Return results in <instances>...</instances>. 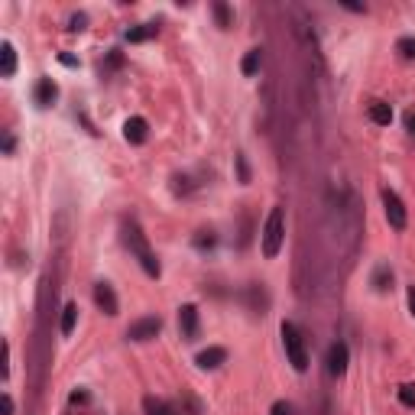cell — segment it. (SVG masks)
<instances>
[{"instance_id":"1","label":"cell","mask_w":415,"mask_h":415,"mask_svg":"<svg viewBox=\"0 0 415 415\" xmlns=\"http://www.w3.org/2000/svg\"><path fill=\"white\" fill-rule=\"evenodd\" d=\"M123 244L130 247V253H134L136 260H140V266H143V273H147L149 279H159L162 276V266H159V260L156 253H153V247H149L147 240V234H143V227L136 224L134 218H127L123 221Z\"/></svg>"},{"instance_id":"2","label":"cell","mask_w":415,"mask_h":415,"mask_svg":"<svg viewBox=\"0 0 415 415\" xmlns=\"http://www.w3.org/2000/svg\"><path fill=\"white\" fill-rule=\"evenodd\" d=\"M282 240H286V211L282 208H273L266 218V227H263V257L266 260L279 257Z\"/></svg>"},{"instance_id":"3","label":"cell","mask_w":415,"mask_h":415,"mask_svg":"<svg viewBox=\"0 0 415 415\" xmlns=\"http://www.w3.org/2000/svg\"><path fill=\"white\" fill-rule=\"evenodd\" d=\"M282 344H286V357H289V364L299 370V373H305L308 370V351H305V341H302V334L295 328L292 321H282Z\"/></svg>"},{"instance_id":"4","label":"cell","mask_w":415,"mask_h":415,"mask_svg":"<svg viewBox=\"0 0 415 415\" xmlns=\"http://www.w3.org/2000/svg\"><path fill=\"white\" fill-rule=\"evenodd\" d=\"M379 198H383V211H386V221H390V227H392V231H405V224H409V214H405L403 198L396 195L392 188H383V192H379Z\"/></svg>"},{"instance_id":"5","label":"cell","mask_w":415,"mask_h":415,"mask_svg":"<svg viewBox=\"0 0 415 415\" xmlns=\"http://www.w3.org/2000/svg\"><path fill=\"white\" fill-rule=\"evenodd\" d=\"M159 331H162V318L149 315V318L134 321V325L127 328V338H130V341H149V338H156Z\"/></svg>"},{"instance_id":"6","label":"cell","mask_w":415,"mask_h":415,"mask_svg":"<svg viewBox=\"0 0 415 415\" xmlns=\"http://www.w3.org/2000/svg\"><path fill=\"white\" fill-rule=\"evenodd\" d=\"M347 360H351V351H347V344L344 341H334L328 347V373L334 379L344 377L347 373Z\"/></svg>"},{"instance_id":"7","label":"cell","mask_w":415,"mask_h":415,"mask_svg":"<svg viewBox=\"0 0 415 415\" xmlns=\"http://www.w3.org/2000/svg\"><path fill=\"white\" fill-rule=\"evenodd\" d=\"M95 302H98V308L110 318L121 312V302H117V292H114L110 282H98V286H95Z\"/></svg>"},{"instance_id":"8","label":"cell","mask_w":415,"mask_h":415,"mask_svg":"<svg viewBox=\"0 0 415 415\" xmlns=\"http://www.w3.org/2000/svg\"><path fill=\"white\" fill-rule=\"evenodd\" d=\"M244 302L247 308L253 312V315H266V308H269V292L260 286V282H250L244 289Z\"/></svg>"},{"instance_id":"9","label":"cell","mask_w":415,"mask_h":415,"mask_svg":"<svg viewBox=\"0 0 415 415\" xmlns=\"http://www.w3.org/2000/svg\"><path fill=\"white\" fill-rule=\"evenodd\" d=\"M179 331H182L185 341H195V338H198L201 321H198V308L195 305H182V308H179Z\"/></svg>"},{"instance_id":"10","label":"cell","mask_w":415,"mask_h":415,"mask_svg":"<svg viewBox=\"0 0 415 415\" xmlns=\"http://www.w3.org/2000/svg\"><path fill=\"white\" fill-rule=\"evenodd\" d=\"M147 136H149V123L143 117H130V121L123 123V140L127 143L140 147V143H147Z\"/></svg>"},{"instance_id":"11","label":"cell","mask_w":415,"mask_h":415,"mask_svg":"<svg viewBox=\"0 0 415 415\" xmlns=\"http://www.w3.org/2000/svg\"><path fill=\"white\" fill-rule=\"evenodd\" d=\"M55 98H59V85L52 78H39L36 88H33V101H36L39 108H49Z\"/></svg>"},{"instance_id":"12","label":"cell","mask_w":415,"mask_h":415,"mask_svg":"<svg viewBox=\"0 0 415 415\" xmlns=\"http://www.w3.org/2000/svg\"><path fill=\"white\" fill-rule=\"evenodd\" d=\"M224 360H227V351H224V347H208V351H201V354L195 357V364L201 366V370H218Z\"/></svg>"},{"instance_id":"13","label":"cell","mask_w":415,"mask_h":415,"mask_svg":"<svg viewBox=\"0 0 415 415\" xmlns=\"http://www.w3.org/2000/svg\"><path fill=\"white\" fill-rule=\"evenodd\" d=\"M143 412L147 415H182V409H175V405L166 403V399L147 396V399H143Z\"/></svg>"},{"instance_id":"14","label":"cell","mask_w":415,"mask_h":415,"mask_svg":"<svg viewBox=\"0 0 415 415\" xmlns=\"http://www.w3.org/2000/svg\"><path fill=\"white\" fill-rule=\"evenodd\" d=\"M0 75L3 78H13L16 75V49H13V42H3L0 46Z\"/></svg>"},{"instance_id":"15","label":"cell","mask_w":415,"mask_h":415,"mask_svg":"<svg viewBox=\"0 0 415 415\" xmlns=\"http://www.w3.org/2000/svg\"><path fill=\"white\" fill-rule=\"evenodd\" d=\"M366 114H370V121L379 123V127H390V121H392V108L386 101H373V104L366 108Z\"/></svg>"},{"instance_id":"16","label":"cell","mask_w":415,"mask_h":415,"mask_svg":"<svg viewBox=\"0 0 415 415\" xmlns=\"http://www.w3.org/2000/svg\"><path fill=\"white\" fill-rule=\"evenodd\" d=\"M373 289H377V292H390L392 289V269L386 266V263H379L377 269H373Z\"/></svg>"},{"instance_id":"17","label":"cell","mask_w":415,"mask_h":415,"mask_svg":"<svg viewBox=\"0 0 415 415\" xmlns=\"http://www.w3.org/2000/svg\"><path fill=\"white\" fill-rule=\"evenodd\" d=\"M156 23H143V26H134V29H127V39L130 42H147V39L156 36Z\"/></svg>"},{"instance_id":"18","label":"cell","mask_w":415,"mask_h":415,"mask_svg":"<svg viewBox=\"0 0 415 415\" xmlns=\"http://www.w3.org/2000/svg\"><path fill=\"white\" fill-rule=\"evenodd\" d=\"M75 321H78V305H75V302H68V305L62 308V325H59V331H62V334H72V331H75Z\"/></svg>"},{"instance_id":"19","label":"cell","mask_w":415,"mask_h":415,"mask_svg":"<svg viewBox=\"0 0 415 415\" xmlns=\"http://www.w3.org/2000/svg\"><path fill=\"white\" fill-rule=\"evenodd\" d=\"M260 65H263V49H250V52L244 55V62H240L244 75H257Z\"/></svg>"},{"instance_id":"20","label":"cell","mask_w":415,"mask_h":415,"mask_svg":"<svg viewBox=\"0 0 415 415\" xmlns=\"http://www.w3.org/2000/svg\"><path fill=\"white\" fill-rule=\"evenodd\" d=\"M396 52L403 55V59H415V36H403L396 42Z\"/></svg>"},{"instance_id":"21","label":"cell","mask_w":415,"mask_h":415,"mask_svg":"<svg viewBox=\"0 0 415 415\" xmlns=\"http://www.w3.org/2000/svg\"><path fill=\"white\" fill-rule=\"evenodd\" d=\"M214 16H218V23L227 29V26H234V13L227 3H214Z\"/></svg>"},{"instance_id":"22","label":"cell","mask_w":415,"mask_h":415,"mask_svg":"<svg viewBox=\"0 0 415 415\" xmlns=\"http://www.w3.org/2000/svg\"><path fill=\"white\" fill-rule=\"evenodd\" d=\"M172 188H175V195H188V192H192V188H195V185H192V179H188V175H175V179H172Z\"/></svg>"},{"instance_id":"23","label":"cell","mask_w":415,"mask_h":415,"mask_svg":"<svg viewBox=\"0 0 415 415\" xmlns=\"http://www.w3.org/2000/svg\"><path fill=\"white\" fill-rule=\"evenodd\" d=\"M399 403L415 409V386H399Z\"/></svg>"},{"instance_id":"24","label":"cell","mask_w":415,"mask_h":415,"mask_svg":"<svg viewBox=\"0 0 415 415\" xmlns=\"http://www.w3.org/2000/svg\"><path fill=\"white\" fill-rule=\"evenodd\" d=\"M214 240H218V237H214L211 231H201L195 237V247H198V250H205V247H214Z\"/></svg>"},{"instance_id":"25","label":"cell","mask_w":415,"mask_h":415,"mask_svg":"<svg viewBox=\"0 0 415 415\" xmlns=\"http://www.w3.org/2000/svg\"><path fill=\"white\" fill-rule=\"evenodd\" d=\"M237 172H240V182H250V166H247V159H244V153L237 156Z\"/></svg>"},{"instance_id":"26","label":"cell","mask_w":415,"mask_h":415,"mask_svg":"<svg viewBox=\"0 0 415 415\" xmlns=\"http://www.w3.org/2000/svg\"><path fill=\"white\" fill-rule=\"evenodd\" d=\"M269 415H292V405L286 403V399H279V403H273V409H269Z\"/></svg>"},{"instance_id":"27","label":"cell","mask_w":415,"mask_h":415,"mask_svg":"<svg viewBox=\"0 0 415 415\" xmlns=\"http://www.w3.org/2000/svg\"><path fill=\"white\" fill-rule=\"evenodd\" d=\"M121 65H123V52L114 49V52L108 55V62H104V68H121Z\"/></svg>"},{"instance_id":"28","label":"cell","mask_w":415,"mask_h":415,"mask_svg":"<svg viewBox=\"0 0 415 415\" xmlns=\"http://www.w3.org/2000/svg\"><path fill=\"white\" fill-rule=\"evenodd\" d=\"M0 415H13V399H10V392H3V396H0Z\"/></svg>"},{"instance_id":"29","label":"cell","mask_w":415,"mask_h":415,"mask_svg":"<svg viewBox=\"0 0 415 415\" xmlns=\"http://www.w3.org/2000/svg\"><path fill=\"white\" fill-rule=\"evenodd\" d=\"M85 23H88L85 13H75V16H72V26H68V29H85Z\"/></svg>"},{"instance_id":"30","label":"cell","mask_w":415,"mask_h":415,"mask_svg":"<svg viewBox=\"0 0 415 415\" xmlns=\"http://www.w3.org/2000/svg\"><path fill=\"white\" fill-rule=\"evenodd\" d=\"M405 130L415 136V110H409V114H405Z\"/></svg>"},{"instance_id":"31","label":"cell","mask_w":415,"mask_h":415,"mask_svg":"<svg viewBox=\"0 0 415 415\" xmlns=\"http://www.w3.org/2000/svg\"><path fill=\"white\" fill-rule=\"evenodd\" d=\"M78 403H88V392L85 390H75L72 392V405H78Z\"/></svg>"},{"instance_id":"32","label":"cell","mask_w":415,"mask_h":415,"mask_svg":"<svg viewBox=\"0 0 415 415\" xmlns=\"http://www.w3.org/2000/svg\"><path fill=\"white\" fill-rule=\"evenodd\" d=\"M409 312H412V318H415V286L409 289Z\"/></svg>"},{"instance_id":"33","label":"cell","mask_w":415,"mask_h":415,"mask_svg":"<svg viewBox=\"0 0 415 415\" xmlns=\"http://www.w3.org/2000/svg\"><path fill=\"white\" fill-rule=\"evenodd\" d=\"M59 62H62V65H68V68H75V65H78L72 55H59Z\"/></svg>"}]
</instances>
